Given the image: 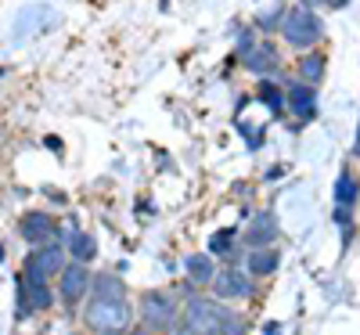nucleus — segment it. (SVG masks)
<instances>
[{
    "mask_svg": "<svg viewBox=\"0 0 360 335\" xmlns=\"http://www.w3.org/2000/svg\"><path fill=\"white\" fill-rule=\"evenodd\" d=\"M134 310H130V303L127 296L123 299H112V296H94L90 299V307H86V324L94 328V331H123L130 324Z\"/></svg>",
    "mask_w": 360,
    "mask_h": 335,
    "instance_id": "1",
    "label": "nucleus"
},
{
    "mask_svg": "<svg viewBox=\"0 0 360 335\" xmlns=\"http://www.w3.org/2000/svg\"><path fill=\"white\" fill-rule=\"evenodd\" d=\"M227 310L213 299H191L184 314H180V331L184 335H217V328L224 324Z\"/></svg>",
    "mask_w": 360,
    "mask_h": 335,
    "instance_id": "2",
    "label": "nucleus"
},
{
    "mask_svg": "<svg viewBox=\"0 0 360 335\" xmlns=\"http://www.w3.org/2000/svg\"><path fill=\"white\" fill-rule=\"evenodd\" d=\"M281 33H285V40H288L292 47L307 51V47H314V44L324 37V22H321V18L303 4V8H295V11H288V15H285Z\"/></svg>",
    "mask_w": 360,
    "mask_h": 335,
    "instance_id": "3",
    "label": "nucleus"
},
{
    "mask_svg": "<svg viewBox=\"0 0 360 335\" xmlns=\"http://www.w3.org/2000/svg\"><path fill=\"white\" fill-rule=\"evenodd\" d=\"M62 267H65L62 246H37L33 253L25 256L22 274H25V278H44V282H51L54 274H62Z\"/></svg>",
    "mask_w": 360,
    "mask_h": 335,
    "instance_id": "4",
    "label": "nucleus"
},
{
    "mask_svg": "<svg viewBox=\"0 0 360 335\" xmlns=\"http://www.w3.org/2000/svg\"><path fill=\"white\" fill-rule=\"evenodd\" d=\"M141 317H144L148 328H169V324L176 321V303H173V296H166V292H159V289L144 292V296H141Z\"/></svg>",
    "mask_w": 360,
    "mask_h": 335,
    "instance_id": "5",
    "label": "nucleus"
},
{
    "mask_svg": "<svg viewBox=\"0 0 360 335\" xmlns=\"http://www.w3.org/2000/svg\"><path fill=\"white\" fill-rule=\"evenodd\" d=\"M213 285H217L213 292L220 299H249L252 296V278H249L245 270H234V267L213 274Z\"/></svg>",
    "mask_w": 360,
    "mask_h": 335,
    "instance_id": "6",
    "label": "nucleus"
},
{
    "mask_svg": "<svg viewBox=\"0 0 360 335\" xmlns=\"http://www.w3.org/2000/svg\"><path fill=\"white\" fill-rule=\"evenodd\" d=\"M90 292V274H86V263L72 260L62 267V299L69 303V307H76V303Z\"/></svg>",
    "mask_w": 360,
    "mask_h": 335,
    "instance_id": "7",
    "label": "nucleus"
},
{
    "mask_svg": "<svg viewBox=\"0 0 360 335\" xmlns=\"http://www.w3.org/2000/svg\"><path fill=\"white\" fill-rule=\"evenodd\" d=\"M18 234L29 241V246H44V241L54 234V220H51V213H44V209H29L25 217L18 220Z\"/></svg>",
    "mask_w": 360,
    "mask_h": 335,
    "instance_id": "8",
    "label": "nucleus"
},
{
    "mask_svg": "<svg viewBox=\"0 0 360 335\" xmlns=\"http://www.w3.org/2000/svg\"><path fill=\"white\" fill-rule=\"evenodd\" d=\"M274 238H278V217L270 209L256 213L249 231H245V241H249V249H266V246H274Z\"/></svg>",
    "mask_w": 360,
    "mask_h": 335,
    "instance_id": "9",
    "label": "nucleus"
},
{
    "mask_svg": "<svg viewBox=\"0 0 360 335\" xmlns=\"http://www.w3.org/2000/svg\"><path fill=\"white\" fill-rule=\"evenodd\" d=\"M245 69L256 76H274L281 69V58L274 44H252V51H245Z\"/></svg>",
    "mask_w": 360,
    "mask_h": 335,
    "instance_id": "10",
    "label": "nucleus"
},
{
    "mask_svg": "<svg viewBox=\"0 0 360 335\" xmlns=\"http://www.w3.org/2000/svg\"><path fill=\"white\" fill-rule=\"evenodd\" d=\"M285 101L292 105V112H295L299 119H314V112H317V87H314V83H307V80L288 83Z\"/></svg>",
    "mask_w": 360,
    "mask_h": 335,
    "instance_id": "11",
    "label": "nucleus"
},
{
    "mask_svg": "<svg viewBox=\"0 0 360 335\" xmlns=\"http://www.w3.org/2000/svg\"><path fill=\"white\" fill-rule=\"evenodd\" d=\"M18 289H22L25 299H29V310H51V303H54L51 282H44V278H25V274H18Z\"/></svg>",
    "mask_w": 360,
    "mask_h": 335,
    "instance_id": "12",
    "label": "nucleus"
},
{
    "mask_svg": "<svg viewBox=\"0 0 360 335\" xmlns=\"http://www.w3.org/2000/svg\"><path fill=\"white\" fill-rule=\"evenodd\" d=\"M281 267V253L274 249H252L249 253V274L252 278H266V274H274Z\"/></svg>",
    "mask_w": 360,
    "mask_h": 335,
    "instance_id": "13",
    "label": "nucleus"
},
{
    "mask_svg": "<svg viewBox=\"0 0 360 335\" xmlns=\"http://www.w3.org/2000/svg\"><path fill=\"white\" fill-rule=\"evenodd\" d=\"M356 198H360V184H356V177H353L349 170H342V173H339V180H335V206H339V209H353V206H356Z\"/></svg>",
    "mask_w": 360,
    "mask_h": 335,
    "instance_id": "14",
    "label": "nucleus"
},
{
    "mask_svg": "<svg viewBox=\"0 0 360 335\" xmlns=\"http://www.w3.org/2000/svg\"><path fill=\"white\" fill-rule=\"evenodd\" d=\"M184 270H188V278L195 282V285H209V282H213V260H209V256H202V253H191L188 260H184Z\"/></svg>",
    "mask_w": 360,
    "mask_h": 335,
    "instance_id": "15",
    "label": "nucleus"
},
{
    "mask_svg": "<svg viewBox=\"0 0 360 335\" xmlns=\"http://www.w3.org/2000/svg\"><path fill=\"white\" fill-rule=\"evenodd\" d=\"M69 253H72V260L90 263V260L98 256V241L90 238L86 231H72V238H69Z\"/></svg>",
    "mask_w": 360,
    "mask_h": 335,
    "instance_id": "16",
    "label": "nucleus"
},
{
    "mask_svg": "<svg viewBox=\"0 0 360 335\" xmlns=\"http://www.w3.org/2000/svg\"><path fill=\"white\" fill-rule=\"evenodd\" d=\"M324 54H310V58H303L299 62V72H303V80H310V83H321L324 80Z\"/></svg>",
    "mask_w": 360,
    "mask_h": 335,
    "instance_id": "17",
    "label": "nucleus"
},
{
    "mask_svg": "<svg viewBox=\"0 0 360 335\" xmlns=\"http://www.w3.org/2000/svg\"><path fill=\"white\" fill-rule=\"evenodd\" d=\"M217 335H245V321H242V314H227L224 324L217 328Z\"/></svg>",
    "mask_w": 360,
    "mask_h": 335,
    "instance_id": "18",
    "label": "nucleus"
},
{
    "mask_svg": "<svg viewBox=\"0 0 360 335\" xmlns=\"http://www.w3.org/2000/svg\"><path fill=\"white\" fill-rule=\"evenodd\" d=\"M259 98H263L270 108H274V112H281V105H285V94H278L274 83H263V87H259Z\"/></svg>",
    "mask_w": 360,
    "mask_h": 335,
    "instance_id": "19",
    "label": "nucleus"
},
{
    "mask_svg": "<svg viewBox=\"0 0 360 335\" xmlns=\"http://www.w3.org/2000/svg\"><path fill=\"white\" fill-rule=\"evenodd\" d=\"M231 241H234V231H224V234H213V241H209V249H213L217 256H220V253H231Z\"/></svg>",
    "mask_w": 360,
    "mask_h": 335,
    "instance_id": "20",
    "label": "nucleus"
},
{
    "mask_svg": "<svg viewBox=\"0 0 360 335\" xmlns=\"http://www.w3.org/2000/svg\"><path fill=\"white\" fill-rule=\"evenodd\" d=\"M335 224H339V227H349V209H339V206H335Z\"/></svg>",
    "mask_w": 360,
    "mask_h": 335,
    "instance_id": "21",
    "label": "nucleus"
},
{
    "mask_svg": "<svg viewBox=\"0 0 360 335\" xmlns=\"http://www.w3.org/2000/svg\"><path fill=\"white\" fill-rule=\"evenodd\" d=\"M328 4H332V8H346V4H349V0H328Z\"/></svg>",
    "mask_w": 360,
    "mask_h": 335,
    "instance_id": "22",
    "label": "nucleus"
},
{
    "mask_svg": "<svg viewBox=\"0 0 360 335\" xmlns=\"http://www.w3.org/2000/svg\"><path fill=\"white\" fill-rule=\"evenodd\" d=\"M353 151H356V156H360V127H356V144H353Z\"/></svg>",
    "mask_w": 360,
    "mask_h": 335,
    "instance_id": "23",
    "label": "nucleus"
},
{
    "mask_svg": "<svg viewBox=\"0 0 360 335\" xmlns=\"http://www.w3.org/2000/svg\"><path fill=\"white\" fill-rule=\"evenodd\" d=\"M98 335H123V331H98Z\"/></svg>",
    "mask_w": 360,
    "mask_h": 335,
    "instance_id": "24",
    "label": "nucleus"
},
{
    "mask_svg": "<svg viewBox=\"0 0 360 335\" xmlns=\"http://www.w3.org/2000/svg\"><path fill=\"white\" fill-rule=\"evenodd\" d=\"M310 4H317V0H307V8H310Z\"/></svg>",
    "mask_w": 360,
    "mask_h": 335,
    "instance_id": "25",
    "label": "nucleus"
},
{
    "mask_svg": "<svg viewBox=\"0 0 360 335\" xmlns=\"http://www.w3.org/2000/svg\"><path fill=\"white\" fill-rule=\"evenodd\" d=\"M134 335H144V331H134Z\"/></svg>",
    "mask_w": 360,
    "mask_h": 335,
    "instance_id": "26",
    "label": "nucleus"
}]
</instances>
